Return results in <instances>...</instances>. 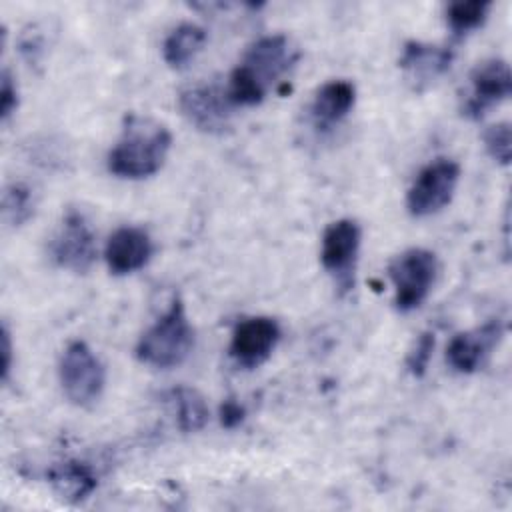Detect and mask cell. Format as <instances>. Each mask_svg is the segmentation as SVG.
Returning a JSON list of instances; mask_svg holds the SVG:
<instances>
[{
	"label": "cell",
	"instance_id": "6da1fadb",
	"mask_svg": "<svg viewBox=\"0 0 512 512\" xmlns=\"http://www.w3.org/2000/svg\"><path fill=\"white\" fill-rule=\"evenodd\" d=\"M298 50L284 34H268L248 46L238 66L230 72L226 96L232 106H256L268 90L290 72Z\"/></svg>",
	"mask_w": 512,
	"mask_h": 512
},
{
	"label": "cell",
	"instance_id": "7a4b0ae2",
	"mask_svg": "<svg viewBox=\"0 0 512 512\" xmlns=\"http://www.w3.org/2000/svg\"><path fill=\"white\" fill-rule=\"evenodd\" d=\"M170 130L146 116L130 114L124 120L122 134L108 154V170L126 180H142L156 174L170 152Z\"/></svg>",
	"mask_w": 512,
	"mask_h": 512
},
{
	"label": "cell",
	"instance_id": "3957f363",
	"mask_svg": "<svg viewBox=\"0 0 512 512\" xmlns=\"http://www.w3.org/2000/svg\"><path fill=\"white\" fill-rule=\"evenodd\" d=\"M194 348V328L180 298H174L164 314L138 338L136 358L152 368H174Z\"/></svg>",
	"mask_w": 512,
	"mask_h": 512
},
{
	"label": "cell",
	"instance_id": "277c9868",
	"mask_svg": "<svg viewBox=\"0 0 512 512\" xmlns=\"http://www.w3.org/2000/svg\"><path fill=\"white\" fill-rule=\"evenodd\" d=\"M58 378L66 398L76 406H92L104 392L106 370L84 340H72L58 364Z\"/></svg>",
	"mask_w": 512,
	"mask_h": 512
},
{
	"label": "cell",
	"instance_id": "5b68a950",
	"mask_svg": "<svg viewBox=\"0 0 512 512\" xmlns=\"http://www.w3.org/2000/svg\"><path fill=\"white\" fill-rule=\"evenodd\" d=\"M388 276L396 310L412 312L422 306L436 282L438 258L426 248H408L388 264Z\"/></svg>",
	"mask_w": 512,
	"mask_h": 512
},
{
	"label": "cell",
	"instance_id": "8992f818",
	"mask_svg": "<svg viewBox=\"0 0 512 512\" xmlns=\"http://www.w3.org/2000/svg\"><path fill=\"white\" fill-rule=\"evenodd\" d=\"M460 180V164L452 158L428 162L406 194V208L416 218H426L450 204Z\"/></svg>",
	"mask_w": 512,
	"mask_h": 512
},
{
	"label": "cell",
	"instance_id": "52a82bcc",
	"mask_svg": "<svg viewBox=\"0 0 512 512\" xmlns=\"http://www.w3.org/2000/svg\"><path fill=\"white\" fill-rule=\"evenodd\" d=\"M362 230L352 218H340L326 226L320 246V262L342 290L354 284V270L360 254Z\"/></svg>",
	"mask_w": 512,
	"mask_h": 512
},
{
	"label": "cell",
	"instance_id": "ba28073f",
	"mask_svg": "<svg viewBox=\"0 0 512 512\" xmlns=\"http://www.w3.org/2000/svg\"><path fill=\"white\" fill-rule=\"evenodd\" d=\"M50 258L56 266L84 274L96 260V236L78 210H68L62 218L60 228L50 240Z\"/></svg>",
	"mask_w": 512,
	"mask_h": 512
},
{
	"label": "cell",
	"instance_id": "9c48e42d",
	"mask_svg": "<svg viewBox=\"0 0 512 512\" xmlns=\"http://www.w3.org/2000/svg\"><path fill=\"white\" fill-rule=\"evenodd\" d=\"M512 92L510 66L502 58H488L478 62L468 76V90L462 96V114L478 120L490 108L504 102Z\"/></svg>",
	"mask_w": 512,
	"mask_h": 512
},
{
	"label": "cell",
	"instance_id": "30bf717a",
	"mask_svg": "<svg viewBox=\"0 0 512 512\" xmlns=\"http://www.w3.org/2000/svg\"><path fill=\"white\" fill-rule=\"evenodd\" d=\"M178 108L198 130L206 134H222L230 126L234 106L226 96V88L214 82H198L180 90Z\"/></svg>",
	"mask_w": 512,
	"mask_h": 512
},
{
	"label": "cell",
	"instance_id": "8fae6325",
	"mask_svg": "<svg viewBox=\"0 0 512 512\" xmlns=\"http://www.w3.org/2000/svg\"><path fill=\"white\" fill-rule=\"evenodd\" d=\"M280 336V324L270 316L242 318L232 332L228 352L238 366L252 370L270 358Z\"/></svg>",
	"mask_w": 512,
	"mask_h": 512
},
{
	"label": "cell",
	"instance_id": "7c38bea8",
	"mask_svg": "<svg viewBox=\"0 0 512 512\" xmlns=\"http://www.w3.org/2000/svg\"><path fill=\"white\" fill-rule=\"evenodd\" d=\"M154 254V242L144 228L120 226L116 228L104 248L106 266L112 274L124 276L144 268Z\"/></svg>",
	"mask_w": 512,
	"mask_h": 512
},
{
	"label": "cell",
	"instance_id": "4fadbf2b",
	"mask_svg": "<svg viewBox=\"0 0 512 512\" xmlns=\"http://www.w3.org/2000/svg\"><path fill=\"white\" fill-rule=\"evenodd\" d=\"M502 334L504 326L498 318L484 322L476 330L456 334L446 348V360L450 368L460 374L476 372L484 364L490 350L498 344Z\"/></svg>",
	"mask_w": 512,
	"mask_h": 512
},
{
	"label": "cell",
	"instance_id": "5bb4252c",
	"mask_svg": "<svg viewBox=\"0 0 512 512\" xmlns=\"http://www.w3.org/2000/svg\"><path fill=\"white\" fill-rule=\"evenodd\" d=\"M454 60V52L446 46H436L420 40H410L402 46L398 66L414 88L422 90L442 78Z\"/></svg>",
	"mask_w": 512,
	"mask_h": 512
},
{
	"label": "cell",
	"instance_id": "9a60e30c",
	"mask_svg": "<svg viewBox=\"0 0 512 512\" xmlns=\"http://www.w3.org/2000/svg\"><path fill=\"white\" fill-rule=\"evenodd\" d=\"M356 102V88L350 80H330L322 84L310 104V116L318 130H330L342 122Z\"/></svg>",
	"mask_w": 512,
	"mask_h": 512
},
{
	"label": "cell",
	"instance_id": "2e32d148",
	"mask_svg": "<svg viewBox=\"0 0 512 512\" xmlns=\"http://www.w3.org/2000/svg\"><path fill=\"white\" fill-rule=\"evenodd\" d=\"M48 482L60 500L80 504L96 490L98 476L90 464L72 458L54 464L48 472Z\"/></svg>",
	"mask_w": 512,
	"mask_h": 512
},
{
	"label": "cell",
	"instance_id": "e0dca14e",
	"mask_svg": "<svg viewBox=\"0 0 512 512\" xmlns=\"http://www.w3.org/2000/svg\"><path fill=\"white\" fill-rule=\"evenodd\" d=\"M164 402L168 404L176 426L190 434V432H198L206 426L208 422V404L204 400V396L188 386H176L170 388L164 394Z\"/></svg>",
	"mask_w": 512,
	"mask_h": 512
},
{
	"label": "cell",
	"instance_id": "ac0fdd59",
	"mask_svg": "<svg viewBox=\"0 0 512 512\" xmlns=\"http://www.w3.org/2000/svg\"><path fill=\"white\" fill-rule=\"evenodd\" d=\"M204 44H206V30L198 24L182 22L174 30H170V34L162 44L164 62L170 68L180 70L198 56Z\"/></svg>",
	"mask_w": 512,
	"mask_h": 512
},
{
	"label": "cell",
	"instance_id": "d6986e66",
	"mask_svg": "<svg viewBox=\"0 0 512 512\" xmlns=\"http://www.w3.org/2000/svg\"><path fill=\"white\" fill-rule=\"evenodd\" d=\"M490 8L488 0H456L446 6V22L456 36H464L486 22Z\"/></svg>",
	"mask_w": 512,
	"mask_h": 512
},
{
	"label": "cell",
	"instance_id": "ffe728a7",
	"mask_svg": "<svg viewBox=\"0 0 512 512\" xmlns=\"http://www.w3.org/2000/svg\"><path fill=\"white\" fill-rule=\"evenodd\" d=\"M34 214V194L24 182H12L2 194V216L10 226H22Z\"/></svg>",
	"mask_w": 512,
	"mask_h": 512
},
{
	"label": "cell",
	"instance_id": "44dd1931",
	"mask_svg": "<svg viewBox=\"0 0 512 512\" xmlns=\"http://www.w3.org/2000/svg\"><path fill=\"white\" fill-rule=\"evenodd\" d=\"M484 148L490 154V158L502 166L510 164V154H512V132L508 122H498L492 124L484 132Z\"/></svg>",
	"mask_w": 512,
	"mask_h": 512
},
{
	"label": "cell",
	"instance_id": "7402d4cb",
	"mask_svg": "<svg viewBox=\"0 0 512 512\" xmlns=\"http://www.w3.org/2000/svg\"><path fill=\"white\" fill-rule=\"evenodd\" d=\"M434 352V334L422 332L406 356V368L412 376H424Z\"/></svg>",
	"mask_w": 512,
	"mask_h": 512
},
{
	"label": "cell",
	"instance_id": "603a6c76",
	"mask_svg": "<svg viewBox=\"0 0 512 512\" xmlns=\"http://www.w3.org/2000/svg\"><path fill=\"white\" fill-rule=\"evenodd\" d=\"M18 108V88L16 82L10 74L8 68L2 72V82H0V118L6 122Z\"/></svg>",
	"mask_w": 512,
	"mask_h": 512
},
{
	"label": "cell",
	"instance_id": "cb8c5ba5",
	"mask_svg": "<svg viewBox=\"0 0 512 512\" xmlns=\"http://www.w3.org/2000/svg\"><path fill=\"white\" fill-rule=\"evenodd\" d=\"M244 418H246V408L240 402H236L234 398H228V400L222 402V406H220V424L224 428L232 430V428L240 426L244 422Z\"/></svg>",
	"mask_w": 512,
	"mask_h": 512
},
{
	"label": "cell",
	"instance_id": "d4e9b609",
	"mask_svg": "<svg viewBox=\"0 0 512 512\" xmlns=\"http://www.w3.org/2000/svg\"><path fill=\"white\" fill-rule=\"evenodd\" d=\"M12 370V340H10V330L4 324L2 326V380L6 382Z\"/></svg>",
	"mask_w": 512,
	"mask_h": 512
}]
</instances>
